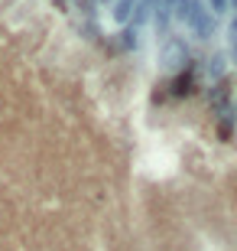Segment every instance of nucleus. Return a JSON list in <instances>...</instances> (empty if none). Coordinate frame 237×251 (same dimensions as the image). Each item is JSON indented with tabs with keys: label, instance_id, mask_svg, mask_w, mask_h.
Here are the masks:
<instances>
[{
	"label": "nucleus",
	"instance_id": "nucleus-1",
	"mask_svg": "<svg viewBox=\"0 0 237 251\" xmlns=\"http://www.w3.org/2000/svg\"><path fill=\"white\" fill-rule=\"evenodd\" d=\"M175 20H182L198 39L215 36V13H211L201 0H182V3L175 7Z\"/></svg>",
	"mask_w": 237,
	"mask_h": 251
},
{
	"label": "nucleus",
	"instance_id": "nucleus-2",
	"mask_svg": "<svg viewBox=\"0 0 237 251\" xmlns=\"http://www.w3.org/2000/svg\"><path fill=\"white\" fill-rule=\"evenodd\" d=\"M185 62H189V46H185V39L166 36V43H163V65L166 69H182Z\"/></svg>",
	"mask_w": 237,
	"mask_h": 251
},
{
	"label": "nucleus",
	"instance_id": "nucleus-3",
	"mask_svg": "<svg viewBox=\"0 0 237 251\" xmlns=\"http://www.w3.org/2000/svg\"><path fill=\"white\" fill-rule=\"evenodd\" d=\"M192 92H195V65H185L172 78V98H189Z\"/></svg>",
	"mask_w": 237,
	"mask_h": 251
},
{
	"label": "nucleus",
	"instance_id": "nucleus-4",
	"mask_svg": "<svg viewBox=\"0 0 237 251\" xmlns=\"http://www.w3.org/2000/svg\"><path fill=\"white\" fill-rule=\"evenodd\" d=\"M133 10H137V0H117V3L110 7V17L117 20L120 26H130V17H133Z\"/></svg>",
	"mask_w": 237,
	"mask_h": 251
},
{
	"label": "nucleus",
	"instance_id": "nucleus-5",
	"mask_svg": "<svg viewBox=\"0 0 237 251\" xmlns=\"http://www.w3.org/2000/svg\"><path fill=\"white\" fill-rule=\"evenodd\" d=\"M228 98H231V88H228V82H224V78L211 85V92H208V101L215 104V108H221V111H228Z\"/></svg>",
	"mask_w": 237,
	"mask_h": 251
},
{
	"label": "nucleus",
	"instance_id": "nucleus-6",
	"mask_svg": "<svg viewBox=\"0 0 237 251\" xmlns=\"http://www.w3.org/2000/svg\"><path fill=\"white\" fill-rule=\"evenodd\" d=\"M117 36H120V46H124V49H137L140 46V36H137V29H133V26H124Z\"/></svg>",
	"mask_w": 237,
	"mask_h": 251
},
{
	"label": "nucleus",
	"instance_id": "nucleus-7",
	"mask_svg": "<svg viewBox=\"0 0 237 251\" xmlns=\"http://www.w3.org/2000/svg\"><path fill=\"white\" fill-rule=\"evenodd\" d=\"M208 75L215 82H221V75H224V56H211L208 59Z\"/></svg>",
	"mask_w": 237,
	"mask_h": 251
},
{
	"label": "nucleus",
	"instance_id": "nucleus-8",
	"mask_svg": "<svg viewBox=\"0 0 237 251\" xmlns=\"http://www.w3.org/2000/svg\"><path fill=\"white\" fill-rule=\"evenodd\" d=\"M75 7L82 10L85 17H91V13H94V7H98V0H75Z\"/></svg>",
	"mask_w": 237,
	"mask_h": 251
},
{
	"label": "nucleus",
	"instance_id": "nucleus-9",
	"mask_svg": "<svg viewBox=\"0 0 237 251\" xmlns=\"http://www.w3.org/2000/svg\"><path fill=\"white\" fill-rule=\"evenodd\" d=\"M228 7H231V0H208V10H211V13H224Z\"/></svg>",
	"mask_w": 237,
	"mask_h": 251
},
{
	"label": "nucleus",
	"instance_id": "nucleus-10",
	"mask_svg": "<svg viewBox=\"0 0 237 251\" xmlns=\"http://www.w3.org/2000/svg\"><path fill=\"white\" fill-rule=\"evenodd\" d=\"M55 7H59V10H65V7H68V0H55Z\"/></svg>",
	"mask_w": 237,
	"mask_h": 251
},
{
	"label": "nucleus",
	"instance_id": "nucleus-11",
	"mask_svg": "<svg viewBox=\"0 0 237 251\" xmlns=\"http://www.w3.org/2000/svg\"><path fill=\"white\" fill-rule=\"evenodd\" d=\"M98 3H104V7H114V3H117V0H98Z\"/></svg>",
	"mask_w": 237,
	"mask_h": 251
},
{
	"label": "nucleus",
	"instance_id": "nucleus-12",
	"mask_svg": "<svg viewBox=\"0 0 237 251\" xmlns=\"http://www.w3.org/2000/svg\"><path fill=\"white\" fill-rule=\"evenodd\" d=\"M231 33H234V36H237V17H234V23H231Z\"/></svg>",
	"mask_w": 237,
	"mask_h": 251
},
{
	"label": "nucleus",
	"instance_id": "nucleus-13",
	"mask_svg": "<svg viewBox=\"0 0 237 251\" xmlns=\"http://www.w3.org/2000/svg\"><path fill=\"white\" fill-rule=\"evenodd\" d=\"M179 3H182V0H172V7H179Z\"/></svg>",
	"mask_w": 237,
	"mask_h": 251
},
{
	"label": "nucleus",
	"instance_id": "nucleus-14",
	"mask_svg": "<svg viewBox=\"0 0 237 251\" xmlns=\"http://www.w3.org/2000/svg\"><path fill=\"white\" fill-rule=\"evenodd\" d=\"M231 7H234V10H237V0H231Z\"/></svg>",
	"mask_w": 237,
	"mask_h": 251
}]
</instances>
